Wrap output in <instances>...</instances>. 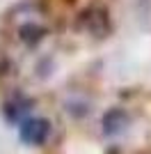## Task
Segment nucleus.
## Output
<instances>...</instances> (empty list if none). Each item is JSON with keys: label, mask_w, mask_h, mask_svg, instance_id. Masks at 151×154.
<instances>
[{"label": "nucleus", "mask_w": 151, "mask_h": 154, "mask_svg": "<svg viewBox=\"0 0 151 154\" xmlns=\"http://www.w3.org/2000/svg\"><path fill=\"white\" fill-rule=\"evenodd\" d=\"M21 140L28 143V145H41V143L48 140L50 136V122L44 117H25L21 122L19 129Z\"/></svg>", "instance_id": "obj_1"}, {"label": "nucleus", "mask_w": 151, "mask_h": 154, "mask_svg": "<svg viewBox=\"0 0 151 154\" xmlns=\"http://www.w3.org/2000/svg\"><path fill=\"white\" fill-rule=\"evenodd\" d=\"M128 124V113L124 108H110L101 120V127H103V134L105 136H117L121 134Z\"/></svg>", "instance_id": "obj_2"}, {"label": "nucleus", "mask_w": 151, "mask_h": 154, "mask_svg": "<svg viewBox=\"0 0 151 154\" xmlns=\"http://www.w3.org/2000/svg\"><path fill=\"white\" fill-rule=\"evenodd\" d=\"M30 99L28 97H12L9 101L5 103V110H2V115L9 120V122H23V117L30 113Z\"/></svg>", "instance_id": "obj_3"}, {"label": "nucleus", "mask_w": 151, "mask_h": 154, "mask_svg": "<svg viewBox=\"0 0 151 154\" xmlns=\"http://www.w3.org/2000/svg\"><path fill=\"white\" fill-rule=\"evenodd\" d=\"M41 37H44V28L34 26V23H25L23 28H21V39L23 42H28V44H37V42H41Z\"/></svg>", "instance_id": "obj_4"}]
</instances>
